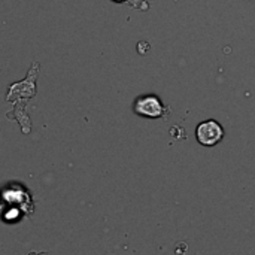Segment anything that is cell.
Masks as SVG:
<instances>
[{"label": "cell", "mask_w": 255, "mask_h": 255, "mask_svg": "<svg viewBox=\"0 0 255 255\" xmlns=\"http://www.w3.org/2000/svg\"><path fill=\"white\" fill-rule=\"evenodd\" d=\"M196 139L202 146L212 148L224 139V128L217 120L202 121L196 128Z\"/></svg>", "instance_id": "obj_1"}, {"label": "cell", "mask_w": 255, "mask_h": 255, "mask_svg": "<svg viewBox=\"0 0 255 255\" xmlns=\"http://www.w3.org/2000/svg\"><path fill=\"white\" fill-rule=\"evenodd\" d=\"M134 112L140 117H145V118H161L164 117L166 114V108L163 105V102L160 100L158 96H154V94H148V96H142L139 97L136 102H134V106H133Z\"/></svg>", "instance_id": "obj_2"}, {"label": "cell", "mask_w": 255, "mask_h": 255, "mask_svg": "<svg viewBox=\"0 0 255 255\" xmlns=\"http://www.w3.org/2000/svg\"><path fill=\"white\" fill-rule=\"evenodd\" d=\"M151 49V46H149V43L148 42H145V40H142V42H139L137 43V51H139V54H146L148 51Z\"/></svg>", "instance_id": "obj_3"}, {"label": "cell", "mask_w": 255, "mask_h": 255, "mask_svg": "<svg viewBox=\"0 0 255 255\" xmlns=\"http://www.w3.org/2000/svg\"><path fill=\"white\" fill-rule=\"evenodd\" d=\"M115 1H124V0H115Z\"/></svg>", "instance_id": "obj_4"}]
</instances>
